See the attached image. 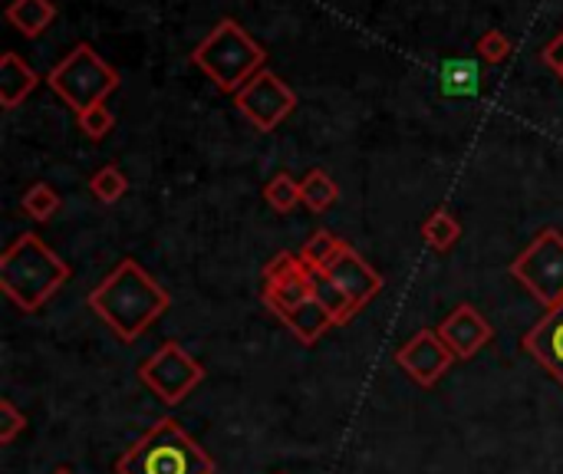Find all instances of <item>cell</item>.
I'll list each match as a JSON object with an SVG mask.
<instances>
[{"instance_id":"6da1fadb","label":"cell","mask_w":563,"mask_h":474,"mask_svg":"<svg viewBox=\"0 0 563 474\" xmlns=\"http://www.w3.org/2000/svg\"><path fill=\"white\" fill-rule=\"evenodd\" d=\"M86 304L122 343H135L168 313L172 297L139 261L129 257L119 261L115 271L89 290Z\"/></svg>"},{"instance_id":"7a4b0ae2","label":"cell","mask_w":563,"mask_h":474,"mask_svg":"<svg viewBox=\"0 0 563 474\" xmlns=\"http://www.w3.org/2000/svg\"><path fill=\"white\" fill-rule=\"evenodd\" d=\"M69 280V264L40 238L20 234L0 254V290L23 310L36 313L46 300H53Z\"/></svg>"},{"instance_id":"3957f363","label":"cell","mask_w":563,"mask_h":474,"mask_svg":"<svg viewBox=\"0 0 563 474\" xmlns=\"http://www.w3.org/2000/svg\"><path fill=\"white\" fill-rule=\"evenodd\" d=\"M191 63L221 92L238 96L261 69H267V53L238 20L221 16L211 33L191 49Z\"/></svg>"},{"instance_id":"277c9868","label":"cell","mask_w":563,"mask_h":474,"mask_svg":"<svg viewBox=\"0 0 563 474\" xmlns=\"http://www.w3.org/2000/svg\"><path fill=\"white\" fill-rule=\"evenodd\" d=\"M214 459L178 426V419H158L139 442L119 459L115 474H214Z\"/></svg>"},{"instance_id":"5b68a950","label":"cell","mask_w":563,"mask_h":474,"mask_svg":"<svg viewBox=\"0 0 563 474\" xmlns=\"http://www.w3.org/2000/svg\"><path fill=\"white\" fill-rule=\"evenodd\" d=\"M73 112H82L96 102H106L109 92L119 89L122 76L112 63H106L92 43L73 46L43 79Z\"/></svg>"},{"instance_id":"8992f818","label":"cell","mask_w":563,"mask_h":474,"mask_svg":"<svg viewBox=\"0 0 563 474\" xmlns=\"http://www.w3.org/2000/svg\"><path fill=\"white\" fill-rule=\"evenodd\" d=\"M511 277L548 310L563 304V231L544 228L515 261Z\"/></svg>"},{"instance_id":"52a82bcc","label":"cell","mask_w":563,"mask_h":474,"mask_svg":"<svg viewBox=\"0 0 563 474\" xmlns=\"http://www.w3.org/2000/svg\"><path fill=\"white\" fill-rule=\"evenodd\" d=\"M139 379L165 406H178L205 383V366L181 343L168 340L139 366Z\"/></svg>"},{"instance_id":"ba28073f","label":"cell","mask_w":563,"mask_h":474,"mask_svg":"<svg viewBox=\"0 0 563 474\" xmlns=\"http://www.w3.org/2000/svg\"><path fill=\"white\" fill-rule=\"evenodd\" d=\"M238 112L257 129V132H274L290 112L297 109V92L274 73L261 69L238 96H234Z\"/></svg>"},{"instance_id":"9c48e42d","label":"cell","mask_w":563,"mask_h":474,"mask_svg":"<svg viewBox=\"0 0 563 474\" xmlns=\"http://www.w3.org/2000/svg\"><path fill=\"white\" fill-rule=\"evenodd\" d=\"M452 363H455V353L445 346L439 330H419L396 353V366L422 389H432L452 370Z\"/></svg>"},{"instance_id":"30bf717a","label":"cell","mask_w":563,"mask_h":474,"mask_svg":"<svg viewBox=\"0 0 563 474\" xmlns=\"http://www.w3.org/2000/svg\"><path fill=\"white\" fill-rule=\"evenodd\" d=\"M323 274L353 300V307L356 310H363L366 304H373L376 297H379V290H383V274L353 247V244H340L336 247V254L327 261V267H323Z\"/></svg>"},{"instance_id":"8fae6325","label":"cell","mask_w":563,"mask_h":474,"mask_svg":"<svg viewBox=\"0 0 563 474\" xmlns=\"http://www.w3.org/2000/svg\"><path fill=\"white\" fill-rule=\"evenodd\" d=\"M435 330H439V337L445 340V346L455 353V360H472V356H478V353L492 343V337H495V330H492V323L485 320V313H482L478 307H472V304H459Z\"/></svg>"},{"instance_id":"7c38bea8","label":"cell","mask_w":563,"mask_h":474,"mask_svg":"<svg viewBox=\"0 0 563 474\" xmlns=\"http://www.w3.org/2000/svg\"><path fill=\"white\" fill-rule=\"evenodd\" d=\"M521 343L563 386V304L551 307Z\"/></svg>"},{"instance_id":"4fadbf2b","label":"cell","mask_w":563,"mask_h":474,"mask_svg":"<svg viewBox=\"0 0 563 474\" xmlns=\"http://www.w3.org/2000/svg\"><path fill=\"white\" fill-rule=\"evenodd\" d=\"M40 82H43L40 73L20 53L10 49L0 56V106L3 109H16Z\"/></svg>"},{"instance_id":"5bb4252c","label":"cell","mask_w":563,"mask_h":474,"mask_svg":"<svg viewBox=\"0 0 563 474\" xmlns=\"http://www.w3.org/2000/svg\"><path fill=\"white\" fill-rule=\"evenodd\" d=\"M439 89L452 99H468L482 92V59L478 56H449L439 63Z\"/></svg>"},{"instance_id":"9a60e30c","label":"cell","mask_w":563,"mask_h":474,"mask_svg":"<svg viewBox=\"0 0 563 474\" xmlns=\"http://www.w3.org/2000/svg\"><path fill=\"white\" fill-rule=\"evenodd\" d=\"M277 317H280V323H284L303 346H313L327 330L336 327L333 317L327 313V307H323L317 297H310V300H303V304H297V307H287V310L277 313Z\"/></svg>"},{"instance_id":"2e32d148","label":"cell","mask_w":563,"mask_h":474,"mask_svg":"<svg viewBox=\"0 0 563 474\" xmlns=\"http://www.w3.org/2000/svg\"><path fill=\"white\" fill-rule=\"evenodd\" d=\"M7 20H10V26H13L20 36L36 40V36H43V33L53 26V20H56V3H53V0H10Z\"/></svg>"},{"instance_id":"e0dca14e","label":"cell","mask_w":563,"mask_h":474,"mask_svg":"<svg viewBox=\"0 0 563 474\" xmlns=\"http://www.w3.org/2000/svg\"><path fill=\"white\" fill-rule=\"evenodd\" d=\"M422 241L435 251V254H449L459 241H462V221L445 211V208H435L426 221H422Z\"/></svg>"},{"instance_id":"ac0fdd59","label":"cell","mask_w":563,"mask_h":474,"mask_svg":"<svg viewBox=\"0 0 563 474\" xmlns=\"http://www.w3.org/2000/svg\"><path fill=\"white\" fill-rule=\"evenodd\" d=\"M310 280H313V297L327 307V313L333 317L336 327H346V323L360 313V310L353 307V300H350L323 271H310Z\"/></svg>"},{"instance_id":"d6986e66","label":"cell","mask_w":563,"mask_h":474,"mask_svg":"<svg viewBox=\"0 0 563 474\" xmlns=\"http://www.w3.org/2000/svg\"><path fill=\"white\" fill-rule=\"evenodd\" d=\"M300 195H303V208L313 214H323L327 208L336 205L340 198V185L323 172V168H310L300 181Z\"/></svg>"},{"instance_id":"ffe728a7","label":"cell","mask_w":563,"mask_h":474,"mask_svg":"<svg viewBox=\"0 0 563 474\" xmlns=\"http://www.w3.org/2000/svg\"><path fill=\"white\" fill-rule=\"evenodd\" d=\"M264 201H267L277 214H290L297 205H303L300 181H297L290 172H277V175L264 185Z\"/></svg>"},{"instance_id":"44dd1931","label":"cell","mask_w":563,"mask_h":474,"mask_svg":"<svg viewBox=\"0 0 563 474\" xmlns=\"http://www.w3.org/2000/svg\"><path fill=\"white\" fill-rule=\"evenodd\" d=\"M59 195H56V188L53 185H46V181H33L26 191H23V198H20V208L33 218V221H49L56 211H59Z\"/></svg>"},{"instance_id":"7402d4cb","label":"cell","mask_w":563,"mask_h":474,"mask_svg":"<svg viewBox=\"0 0 563 474\" xmlns=\"http://www.w3.org/2000/svg\"><path fill=\"white\" fill-rule=\"evenodd\" d=\"M89 191L96 201L102 205H115L125 191H129V178L119 165H102L92 178H89Z\"/></svg>"},{"instance_id":"603a6c76","label":"cell","mask_w":563,"mask_h":474,"mask_svg":"<svg viewBox=\"0 0 563 474\" xmlns=\"http://www.w3.org/2000/svg\"><path fill=\"white\" fill-rule=\"evenodd\" d=\"M343 244V238H336L333 231H327V228H320V231H313L307 241H303V247L297 251L300 254V261L310 267V271H323L327 267V261L336 254V247Z\"/></svg>"},{"instance_id":"cb8c5ba5","label":"cell","mask_w":563,"mask_h":474,"mask_svg":"<svg viewBox=\"0 0 563 474\" xmlns=\"http://www.w3.org/2000/svg\"><path fill=\"white\" fill-rule=\"evenodd\" d=\"M76 125H79V132H86V139L102 142V139L115 129V115L109 112L106 102H96V106L76 112Z\"/></svg>"},{"instance_id":"d4e9b609","label":"cell","mask_w":563,"mask_h":474,"mask_svg":"<svg viewBox=\"0 0 563 474\" xmlns=\"http://www.w3.org/2000/svg\"><path fill=\"white\" fill-rule=\"evenodd\" d=\"M515 53V43L508 40V33H501V30H485L482 36H478V43H475V56L482 59V63H488V66H501L508 56Z\"/></svg>"},{"instance_id":"484cf974","label":"cell","mask_w":563,"mask_h":474,"mask_svg":"<svg viewBox=\"0 0 563 474\" xmlns=\"http://www.w3.org/2000/svg\"><path fill=\"white\" fill-rule=\"evenodd\" d=\"M300 271H307V264L300 261V254L280 251V254L264 267V284H284V280H290V277H297Z\"/></svg>"},{"instance_id":"4316f807","label":"cell","mask_w":563,"mask_h":474,"mask_svg":"<svg viewBox=\"0 0 563 474\" xmlns=\"http://www.w3.org/2000/svg\"><path fill=\"white\" fill-rule=\"evenodd\" d=\"M23 432H26V416L10 399H0V445H13Z\"/></svg>"},{"instance_id":"83f0119b","label":"cell","mask_w":563,"mask_h":474,"mask_svg":"<svg viewBox=\"0 0 563 474\" xmlns=\"http://www.w3.org/2000/svg\"><path fill=\"white\" fill-rule=\"evenodd\" d=\"M53 474H73V472H69V469H56V472H53Z\"/></svg>"},{"instance_id":"f1b7e54d","label":"cell","mask_w":563,"mask_h":474,"mask_svg":"<svg viewBox=\"0 0 563 474\" xmlns=\"http://www.w3.org/2000/svg\"><path fill=\"white\" fill-rule=\"evenodd\" d=\"M558 76H561V79H563V66H561V69H558Z\"/></svg>"}]
</instances>
